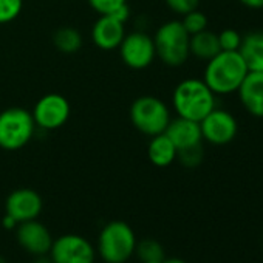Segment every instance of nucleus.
<instances>
[{"instance_id": "nucleus-1", "label": "nucleus", "mask_w": 263, "mask_h": 263, "mask_svg": "<svg viewBox=\"0 0 263 263\" xmlns=\"http://www.w3.org/2000/svg\"><path fill=\"white\" fill-rule=\"evenodd\" d=\"M248 73L249 70L238 51H220L206 62L203 81L217 96L231 95L237 93Z\"/></svg>"}, {"instance_id": "nucleus-2", "label": "nucleus", "mask_w": 263, "mask_h": 263, "mask_svg": "<svg viewBox=\"0 0 263 263\" xmlns=\"http://www.w3.org/2000/svg\"><path fill=\"white\" fill-rule=\"evenodd\" d=\"M172 104L177 116L200 122L217 107V95L203 79L181 81L172 95Z\"/></svg>"}, {"instance_id": "nucleus-3", "label": "nucleus", "mask_w": 263, "mask_h": 263, "mask_svg": "<svg viewBox=\"0 0 263 263\" xmlns=\"http://www.w3.org/2000/svg\"><path fill=\"white\" fill-rule=\"evenodd\" d=\"M137 249L135 232L125 221L107 223L98 237V252L105 263H125Z\"/></svg>"}, {"instance_id": "nucleus-4", "label": "nucleus", "mask_w": 263, "mask_h": 263, "mask_svg": "<svg viewBox=\"0 0 263 263\" xmlns=\"http://www.w3.org/2000/svg\"><path fill=\"white\" fill-rule=\"evenodd\" d=\"M189 41L191 36L184 30L181 21H169L163 24L154 36L157 58H160L167 67H181L191 56Z\"/></svg>"}, {"instance_id": "nucleus-5", "label": "nucleus", "mask_w": 263, "mask_h": 263, "mask_svg": "<svg viewBox=\"0 0 263 263\" xmlns=\"http://www.w3.org/2000/svg\"><path fill=\"white\" fill-rule=\"evenodd\" d=\"M171 111L167 105L157 96H140L130 107V121L137 130L147 137L164 134L171 122Z\"/></svg>"}, {"instance_id": "nucleus-6", "label": "nucleus", "mask_w": 263, "mask_h": 263, "mask_svg": "<svg viewBox=\"0 0 263 263\" xmlns=\"http://www.w3.org/2000/svg\"><path fill=\"white\" fill-rule=\"evenodd\" d=\"M36 122L31 111L22 107H10L0 111V147L19 151L27 146L34 135Z\"/></svg>"}, {"instance_id": "nucleus-7", "label": "nucleus", "mask_w": 263, "mask_h": 263, "mask_svg": "<svg viewBox=\"0 0 263 263\" xmlns=\"http://www.w3.org/2000/svg\"><path fill=\"white\" fill-rule=\"evenodd\" d=\"M119 56L121 61L134 70H144L157 58L154 37L144 31H135L125 34L122 42L119 44Z\"/></svg>"}, {"instance_id": "nucleus-8", "label": "nucleus", "mask_w": 263, "mask_h": 263, "mask_svg": "<svg viewBox=\"0 0 263 263\" xmlns=\"http://www.w3.org/2000/svg\"><path fill=\"white\" fill-rule=\"evenodd\" d=\"M200 128L204 141L212 146H226L237 137L238 122L231 111L215 107L200 121Z\"/></svg>"}, {"instance_id": "nucleus-9", "label": "nucleus", "mask_w": 263, "mask_h": 263, "mask_svg": "<svg viewBox=\"0 0 263 263\" xmlns=\"http://www.w3.org/2000/svg\"><path fill=\"white\" fill-rule=\"evenodd\" d=\"M48 255L53 263H95L96 251L87 238L65 234L53 241Z\"/></svg>"}, {"instance_id": "nucleus-10", "label": "nucleus", "mask_w": 263, "mask_h": 263, "mask_svg": "<svg viewBox=\"0 0 263 263\" xmlns=\"http://www.w3.org/2000/svg\"><path fill=\"white\" fill-rule=\"evenodd\" d=\"M70 102L59 93H48L42 96L31 111L36 127L44 130L61 128L70 118Z\"/></svg>"}, {"instance_id": "nucleus-11", "label": "nucleus", "mask_w": 263, "mask_h": 263, "mask_svg": "<svg viewBox=\"0 0 263 263\" xmlns=\"http://www.w3.org/2000/svg\"><path fill=\"white\" fill-rule=\"evenodd\" d=\"M42 208H44L42 197L34 189H28V187L13 191L5 203L7 214L11 215L17 223L36 220L42 212Z\"/></svg>"}, {"instance_id": "nucleus-12", "label": "nucleus", "mask_w": 263, "mask_h": 263, "mask_svg": "<svg viewBox=\"0 0 263 263\" xmlns=\"http://www.w3.org/2000/svg\"><path fill=\"white\" fill-rule=\"evenodd\" d=\"M16 237H17V241L22 246V249L33 254L34 257L48 254L51 249V245L54 241L50 229L44 223L37 221V218L19 223Z\"/></svg>"}, {"instance_id": "nucleus-13", "label": "nucleus", "mask_w": 263, "mask_h": 263, "mask_svg": "<svg viewBox=\"0 0 263 263\" xmlns=\"http://www.w3.org/2000/svg\"><path fill=\"white\" fill-rule=\"evenodd\" d=\"M124 36H125L124 22L118 21L111 14H101L91 28L93 44L105 51L118 48Z\"/></svg>"}, {"instance_id": "nucleus-14", "label": "nucleus", "mask_w": 263, "mask_h": 263, "mask_svg": "<svg viewBox=\"0 0 263 263\" xmlns=\"http://www.w3.org/2000/svg\"><path fill=\"white\" fill-rule=\"evenodd\" d=\"M241 107L254 118H263V73L249 71L237 90Z\"/></svg>"}, {"instance_id": "nucleus-15", "label": "nucleus", "mask_w": 263, "mask_h": 263, "mask_svg": "<svg viewBox=\"0 0 263 263\" xmlns=\"http://www.w3.org/2000/svg\"><path fill=\"white\" fill-rule=\"evenodd\" d=\"M164 134L174 143L177 151H183V149H187V147L198 146L203 141L200 122L191 121V119H186V118H181V116H177L175 119H171L167 128L164 130Z\"/></svg>"}, {"instance_id": "nucleus-16", "label": "nucleus", "mask_w": 263, "mask_h": 263, "mask_svg": "<svg viewBox=\"0 0 263 263\" xmlns=\"http://www.w3.org/2000/svg\"><path fill=\"white\" fill-rule=\"evenodd\" d=\"M238 53L249 71L263 73V31H252L243 36Z\"/></svg>"}, {"instance_id": "nucleus-17", "label": "nucleus", "mask_w": 263, "mask_h": 263, "mask_svg": "<svg viewBox=\"0 0 263 263\" xmlns=\"http://www.w3.org/2000/svg\"><path fill=\"white\" fill-rule=\"evenodd\" d=\"M177 147L174 143L167 138L166 134H160L151 138L149 147H147V155L149 160L154 166L157 167H167L177 160Z\"/></svg>"}, {"instance_id": "nucleus-18", "label": "nucleus", "mask_w": 263, "mask_h": 263, "mask_svg": "<svg viewBox=\"0 0 263 263\" xmlns=\"http://www.w3.org/2000/svg\"><path fill=\"white\" fill-rule=\"evenodd\" d=\"M189 51L197 59L208 62L209 59H212L221 51L220 44H218V36L209 30L192 34L189 41Z\"/></svg>"}, {"instance_id": "nucleus-19", "label": "nucleus", "mask_w": 263, "mask_h": 263, "mask_svg": "<svg viewBox=\"0 0 263 263\" xmlns=\"http://www.w3.org/2000/svg\"><path fill=\"white\" fill-rule=\"evenodd\" d=\"M53 44L54 47L64 53V54H74L82 47V36L76 28L71 27H62L54 31L53 34Z\"/></svg>"}, {"instance_id": "nucleus-20", "label": "nucleus", "mask_w": 263, "mask_h": 263, "mask_svg": "<svg viewBox=\"0 0 263 263\" xmlns=\"http://www.w3.org/2000/svg\"><path fill=\"white\" fill-rule=\"evenodd\" d=\"M135 252L138 254L141 261H163L166 258L163 245L155 238H144L137 243Z\"/></svg>"}, {"instance_id": "nucleus-21", "label": "nucleus", "mask_w": 263, "mask_h": 263, "mask_svg": "<svg viewBox=\"0 0 263 263\" xmlns=\"http://www.w3.org/2000/svg\"><path fill=\"white\" fill-rule=\"evenodd\" d=\"M181 24H183L184 30L189 33V36L208 30V17L198 8L194 10V11H191V13H187V14H184Z\"/></svg>"}, {"instance_id": "nucleus-22", "label": "nucleus", "mask_w": 263, "mask_h": 263, "mask_svg": "<svg viewBox=\"0 0 263 263\" xmlns=\"http://www.w3.org/2000/svg\"><path fill=\"white\" fill-rule=\"evenodd\" d=\"M22 5V0H0V24H10L17 19Z\"/></svg>"}, {"instance_id": "nucleus-23", "label": "nucleus", "mask_w": 263, "mask_h": 263, "mask_svg": "<svg viewBox=\"0 0 263 263\" xmlns=\"http://www.w3.org/2000/svg\"><path fill=\"white\" fill-rule=\"evenodd\" d=\"M217 36H218V44H220L221 51H238L240 50L243 36L238 31H235L232 28H226Z\"/></svg>"}, {"instance_id": "nucleus-24", "label": "nucleus", "mask_w": 263, "mask_h": 263, "mask_svg": "<svg viewBox=\"0 0 263 263\" xmlns=\"http://www.w3.org/2000/svg\"><path fill=\"white\" fill-rule=\"evenodd\" d=\"M203 157H204V152H203V146L201 144L194 146V147H187V149H183V151H178V154H177V158L186 167H197V166H200L201 161H203Z\"/></svg>"}, {"instance_id": "nucleus-25", "label": "nucleus", "mask_w": 263, "mask_h": 263, "mask_svg": "<svg viewBox=\"0 0 263 263\" xmlns=\"http://www.w3.org/2000/svg\"><path fill=\"white\" fill-rule=\"evenodd\" d=\"M90 7L101 16V14H110L121 5H125L127 0H88Z\"/></svg>"}, {"instance_id": "nucleus-26", "label": "nucleus", "mask_w": 263, "mask_h": 263, "mask_svg": "<svg viewBox=\"0 0 263 263\" xmlns=\"http://www.w3.org/2000/svg\"><path fill=\"white\" fill-rule=\"evenodd\" d=\"M166 5L169 7L171 11L177 13V14H187L194 10L198 8L200 5V0H164Z\"/></svg>"}, {"instance_id": "nucleus-27", "label": "nucleus", "mask_w": 263, "mask_h": 263, "mask_svg": "<svg viewBox=\"0 0 263 263\" xmlns=\"http://www.w3.org/2000/svg\"><path fill=\"white\" fill-rule=\"evenodd\" d=\"M238 2L251 10H261L263 8V0H238Z\"/></svg>"}, {"instance_id": "nucleus-28", "label": "nucleus", "mask_w": 263, "mask_h": 263, "mask_svg": "<svg viewBox=\"0 0 263 263\" xmlns=\"http://www.w3.org/2000/svg\"><path fill=\"white\" fill-rule=\"evenodd\" d=\"M17 224H19V223H17L11 215L5 214V217H4V220H2V226H4L5 229H14Z\"/></svg>"}, {"instance_id": "nucleus-29", "label": "nucleus", "mask_w": 263, "mask_h": 263, "mask_svg": "<svg viewBox=\"0 0 263 263\" xmlns=\"http://www.w3.org/2000/svg\"><path fill=\"white\" fill-rule=\"evenodd\" d=\"M33 263H53V260L48 254H44V255H36Z\"/></svg>"}, {"instance_id": "nucleus-30", "label": "nucleus", "mask_w": 263, "mask_h": 263, "mask_svg": "<svg viewBox=\"0 0 263 263\" xmlns=\"http://www.w3.org/2000/svg\"><path fill=\"white\" fill-rule=\"evenodd\" d=\"M163 263H186L184 260H181V258H164V261Z\"/></svg>"}, {"instance_id": "nucleus-31", "label": "nucleus", "mask_w": 263, "mask_h": 263, "mask_svg": "<svg viewBox=\"0 0 263 263\" xmlns=\"http://www.w3.org/2000/svg\"><path fill=\"white\" fill-rule=\"evenodd\" d=\"M0 263H8V261H7V258H5L4 255H0Z\"/></svg>"}, {"instance_id": "nucleus-32", "label": "nucleus", "mask_w": 263, "mask_h": 263, "mask_svg": "<svg viewBox=\"0 0 263 263\" xmlns=\"http://www.w3.org/2000/svg\"><path fill=\"white\" fill-rule=\"evenodd\" d=\"M164 261V260H163ZM163 261H143V263H163Z\"/></svg>"}]
</instances>
